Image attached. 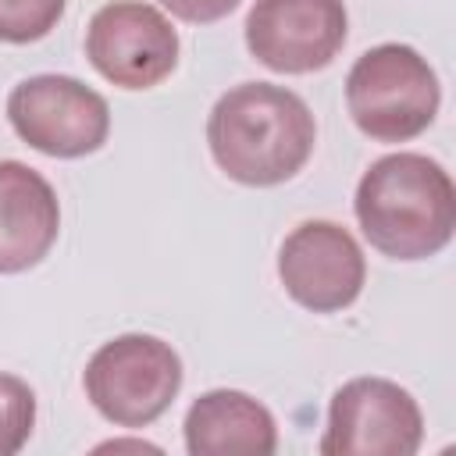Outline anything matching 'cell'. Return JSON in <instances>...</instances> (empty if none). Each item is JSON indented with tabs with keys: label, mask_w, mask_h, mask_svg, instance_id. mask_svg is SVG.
<instances>
[{
	"label": "cell",
	"mask_w": 456,
	"mask_h": 456,
	"mask_svg": "<svg viewBox=\"0 0 456 456\" xmlns=\"http://www.w3.org/2000/svg\"><path fill=\"white\" fill-rule=\"evenodd\" d=\"M317 125L303 96L274 82H242L217 96L207 118L214 164L239 185L267 189L296 178L310 160Z\"/></svg>",
	"instance_id": "6da1fadb"
},
{
	"label": "cell",
	"mask_w": 456,
	"mask_h": 456,
	"mask_svg": "<svg viewBox=\"0 0 456 456\" xmlns=\"http://www.w3.org/2000/svg\"><path fill=\"white\" fill-rule=\"evenodd\" d=\"M363 239L392 260H428L456 232L452 175L424 153L378 157L353 196Z\"/></svg>",
	"instance_id": "7a4b0ae2"
},
{
	"label": "cell",
	"mask_w": 456,
	"mask_h": 456,
	"mask_svg": "<svg viewBox=\"0 0 456 456\" xmlns=\"http://www.w3.org/2000/svg\"><path fill=\"white\" fill-rule=\"evenodd\" d=\"M438 75L406 43L363 50L346 75V107L353 125L374 142L417 139L438 114Z\"/></svg>",
	"instance_id": "3957f363"
},
{
	"label": "cell",
	"mask_w": 456,
	"mask_h": 456,
	"mask_svg": "<svg viewBox=\"0 0 456 456\" xmlns=\"http://www.w3.org/2000/svg\"><path fill=\"white\" fill-rule=\"evenodd\" d=\"M86 399L118 428L153 424L182 388V360L157 335H118L103 342L82 370Z\"/></svg>",
	"instance_id": "277c9868"
},
{
	"label": "cell",
	"mask_w": 456,
	"mask_h": 456,
	"mask_svg": "<svg viewBox=\"0 0 456 456\" xmlns=\"http://www.w3.org/2000/svg\"><path fill=\"white\" fill-rule=\"evenodd\" d=\"M7 121L14 135L61 160L96 153L110 135L107 100L71 75H32L7 96Z\"/></svg>",
	"instance_id": "5b68a950"
},
{
	"label": "cell",
	"mask_w": 456,
	"mask_h": 456,
	"mask_svg": "<svg viewBox=\"0 0 456 456\" xmlns=\"http://www.w3.org/2000/svg\"><path fill=\"white\" fill-rule=\"evenodd\" d=\"M424 438L417 399L388 378H353L328 406L321 456H413Z\"/></svg>",
	"instance_id": "8992f818"
},
{
	"label": "cell",
	"mask_w": 456,
	"mask_h": 456,
	"mask_svg": "<svg viewBox=\"0 0 456 456\" xmlns=\"http://www.w3.org/2000/svg\"><path fill=\"white\" fill-rule=\"evenodd\" d=\"M86 57L118 89H153L178 64V32L153 4L110 0L89 18Z\"/></svg>",
	"instance_id": "52a82bcc"
},
{
	"label": "cell",
	"mask_w": 456,
	"mask_h": 456,
	"mask_svg": "<svg viewBox=\"0 0 456 456\" xmlns=\"http://www.w3.org/2000/svg\"><path fill=\"white\" fill-rule=\"evenodd\" d=\"M278 278L299 306L335 314L363 292L367 260L349 228L314 217L285 235L278 249Z\"/></svg>",
	"instance_id": "ba28073f"
},
{
	"label": "cell",
	"mask_w": 456,
	"mask_h": 456,
	"mask_svg": "<svg viewBox=\"0 0 456 456\" xmlns=\"http://www.w3.org/2000/svg\"><path fill=\"white\" fill-rule=\"evenodd\" d=\"M349 32L342 0H253L246 14L249 53L281 75L321 71L335 61Z\"/></svg>",
	"instance_id": "9c48e42d"
},
{
	"label": "cell",
	"mask_w": 456,
	"mask_h": 456,
	"mask_svg": "<svg viewBox=\"0 0 456 456\" xmlns=\"http://www.w3.org/2000/svg\"><path fill=\"white\" fill-rule=\"evenodd\" d=\"M61 203L53 185L21 160H0V274L36 267L57 242Z\"/></svg>",
	"instance_id": "30bf717a"
},
{
	"label": "cell",
	"mask_w": 456,
	"mask_h": 456,
	"mask_svg": "<svg viewBox=\"0 0 456 456\" xmlns=\"http://www.w3.org/2000/svg\"><path fill=\"white\" fill-rule=\"evenodd\" d=\"M189 456H271L278 449V424L271 410L239 392L210 388L185 413Z\"/></svg>",
	"instance_id": "8fae6325"
},
{
	"label": "cell",
	"mask_w": 456,
	"mask_h": 456,
	"mask_svg": "<svg viewBox=\"0 0 456 456\" xmlns=\"http://www.w3.org/2000/svg\"><path fill=\"white\" fill-rule=\"evenodd\" d=\"M36 428V392L18 374L0 370V456H14Z\"/></svg>",
	"instance_id": "7c38bea8"
},
{
	"label": "cell",
	"mask_w": 456,
	"mask_h": 456,
	"mask_svg": "<svg viewBox=\"0 0 456 456\" xmlns=\"http://www.w3.org/2000/svg\"><path fill=\"white\" fill-rule=\"evenodd\" d=\"M64 0H0V43H36L61 21Z\"/></svg>",
	"instance_id": "4fadbf2b"
},
{
	"label": "cell",
	"mask_w": 456,
	"mask_h": 456,
	"mask_svg": "<svg viewBox=\"0 0 456 456\" xmlns=\"http://www.w3.org/2000/svg\"><path fill=\"white\" fill-rule=\"evenodd\" d=\"M175 18L192 21V25H210L221 21L224 14H232L242 0H160Z\"/></svg>",
	"instance_id": "5bb4252c"
},
{
	"label": "cell",
	"mask_w": 456,
	"mask_h": 456,
	"mask_svg": "<svg viewBox=\"0 0 456 456\" xmlns=\"http://www.w3.org/2000/svg\"><path fill=\"white\" fill-rule=\"evenodd\" d=\"M96 452H160V445L142 438H110V442H100Z\"/></svg>",
	"instance_id": "9a60e30c"
}]
</instances>
